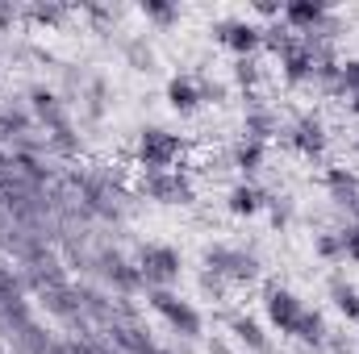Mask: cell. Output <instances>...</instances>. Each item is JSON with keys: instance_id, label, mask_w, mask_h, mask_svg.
<instances>
[{"instance_id": "cell-11", "label": "cell", "mask_w": 359, "mask_h": 354, "mask_svg": "<svg viewBox=\"0 0 359 354\" xmlns=\"http://www.w3.org/2000/svg\"><path fill=\"white\" fill-rule=\"evenodd\" d=\"M264 208H268V192H264V187H255V183L230 187V213H234V217H255V213H264Z\"/></svg>"}, {"instance_id": "cell-15", "label": "cell", "mask_w": 359, "mask_h": 354, "mask_svg": "<svg viewBox=\"0 0 359 354\" xmlns=\"http://www.w3.org/2000/svg\"><path fill=\"white\" fill-rule=\"evenodd\" d=\"M330 300H334V309H339L347 321H359V288L334 279V283H330Z\"/></svg>"}, {"instance_id": "cell-12", "label": "cell", "mask_w": 359, "mask_h": 354, "mask_svg": "<svg viewBox=\"0 0 359 354\" xmlns=\"http://www.w3.org/2000/svg\"><path fill=\"white\" fill-rule=\"evenodd\" d=\"M264 163H268V142L243 138V142L234 146V167L247 176V183H251V176H255V171H264Z\"/></svg>"}, {"instance_id": "cell-5", "label": "cell", "mask_w": 359, "mask_h": 354, "mask_svg": "<svg viewBox=\"0 0 359 354\" xmlns=\"http://www.w3.org/2000/svg\"><path fill=\"white\" fill-rule=\"evenodd\" d=\"M151 304H155V313H159L176 334H184V338H196V334H201V325H205V321H201V313H196L188 300H180L172 288H155V292H151Z\"/></svg>"}, {"instance_id": "cell-1", "label": "cell", "mask_w": 359, "mask_h": 354, "mask_svg": "<svg viewBox=\"0 0 359 354\" xmlns=\"http://www.w3.org/2000/svg\"><path fill=\"white\" fill-rule=\"evenodd\" d=\"M264 309H268V321L284 334V338H297V342H322V338H326L322 313H313V309H309L297 292H288V288H268Z\"/></svg>"}, {"instance_id": "cell-13", "label": "cell", "mask_w": 359, "mask_h": 354, "mask_svg": "<svg viewBox=\"0 0 359 354\" xmlns=\"http://www.w3.org/2000/svg\"><path fill=\"white\" fill-rule=\"evenodd\" d=\"M276 129H280V121H276V113H271L268 104H251V108H247V121H243V138L268 142Z\"/></svg>"}, {"instance_id": "cell-3", "label": "cell", "mask_w": 359, "mask_h": 354, "mask_svg": "<svg viewBox=\"0 0 359 354\" xmlns=\"http://www.w3.org/2000/svg\"><path fill=\"white\" fill-rule=\"evenodd\" d=\"M205 271H213L222 283H251L259 275V259L247 255V250H238V246L217 242V246L205 250Z\"/></svg>"}, {"instance_id": "cell-16", "label": "cell", "mask_w": 359, "mask_h": 354, "mask_svg": "<svg viewBox=\"0 0 359 354\" xmlns=\"http://www.w3.org/2000/svg\"><path fill=\"white\" fill-rule=\"evenodd\" d=\"M334 96H343V100H359V59H347V63H339Z\"/></svg>"}, {"instance_id": "cell-6", "label": "cell", "mask_w": 359, "mask_h": 354, "mask_svg": "<svg viewBox=\"0 0 359 354\" xmlns=\"http://www.w3.org/2000/svg\"><path fill=\"white\" fill-rule=\"evenodd\" d=\"M217 42L226 46V50H234L238 59H251L259 46H264V25H255V21H238V17H230V21H217Z\"/></svg>"}, {"instance_id": "cell-17", "label": "cell", "mask_w": 359, "mask_h": 354, "mask_svg": "<svg viewBox=\"0 0 359 354\" xmlns=\"http://www.w3.org/2000/svg\"><path fill=\"white\" fill-rule=\"evenodd\" d=\"M339 234V255H343V263H359V225H343V229H334Z\"/></svg>"}, {"instance_id": "cell-4", "label": "cell", "mask_w": 359, "mask_h": 354, "mask_svg": "<svg viewBox=\"0 0 359 354\" xmlns=\"http://www.w3.org/2000/svg\"><path fill=\"white\" fill-rule=\"evenodd\" d=\"M184 271V259H180L176 246H163V242H151L142 246L138 255V279H147L151 288H172Z\"/></svg>"}, {"instance_id": "cell-2", "label": "cell", "mask_w": 359, "mask_h": 354, "mask_svg": "<svg viewBox=\"0 0 359 354\" xmlns=\"http://www.w3.org/2000/svg\"><path fill=\"white\" fill-rule=\"evenodd\" d=\"M180 150H184V142H180L172 129H163V125H147L142 138H138V159H142V167L151 176L155 171H176Z\"/></svg>"}, {"instance_id": "cell-9", "label": "cell", "mask_w": 359, "mask_h": 354, "mask_svg": "<svg viewBox=\"0 0 359 354\" xmlns=\"http://www.w3.org/2000/svg\"><path fill=\"white\" fill-rule=\"evenodd\" d=\"M326 187H330V200L339 208H355L359 213V176L347 167H330L326 171Z\"/></svg>"}, {"instance_id": "cell-8", "label": "cell", "mask_w": 359, "mask_h": 354, "mask_svg": "<svg viewBox=\"0 0 359 354\" xmlns=\"http://www.w3.org/2000/svg\"><path fill=\"white\" fill-rule=\"evenodd\" d=\"M147 192L159 204H188L192 200V183L180 171H155V176H147Z\"/></svg>"}, {"instance_id": "cell-10", "label": "cell", "mask_w": 359, "mask_h": 354, "mask_svg": "<svg viewBox=\"0 0 359 354\" xmlns=\"http://www.w3.org/2000/svg\"><path fill=\"white\" fill-rule=\"evenodd\" d=\"M168 104L176 113H196L201 108V80L196 76H176L168 80Z\"/></svg>"}, {"instance_id": "cell-18", "label": "cell", "mask_w": 359, "mask_h": 354, "mask_svg": "<svg viewBox=\"0 0 359 354\" xmlns=\"http://www.w3.org/2000/svg\"><path fill=\"white\" fill-rule=\"evenodd\" d=\"M151 21H159V25H168V21H176V8H168V4H147L142 8Z\"/></svg>"}, {"instance_id": "cell-7", "label": "cell", "mask_w": 359, "mask_h": 354, "mask_svg": "<svg viewBox=\"0 0 359 354\" xmlns=\"http://www.w3.org/2000/svg\"><path fill=\"white\" fill-rule=\"evenodd\" d=\"M326 125H322V117H313V113H305V117H297L292 125H288V146L297 150V155H305V159H322L326 155Z\"/></svg>"}, {"instance_id": "cell-14", "label": "cell", "mask_w": 359, "mask_h": 354, "mask_svg": "<svg viewBox=\"0 0 359 354\" xmlns=\"http://www.w3.org/2000/svg\"><path fill=\"white\" fill-rule=\"evenodd\" d=\"M230 334H234V342H238V346H247V351H255V354H268L271 351L268 334H264V330H259V321H251V317H234V321H230Z\"/></svg>"}]
</instances>
